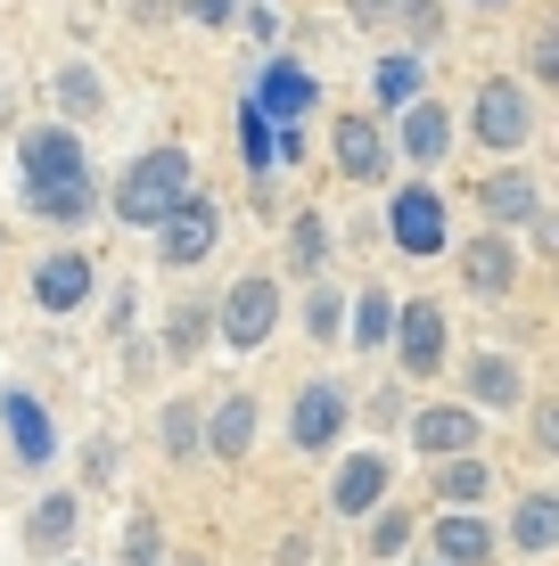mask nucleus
Wrapping results in <instances>:
<instances>
[{
    "label": "nucleus",
    "instance_id": "1",
    "mask_svg": "<svg viewBox=\"0 0 559 566\" xmlns=\"http://www.w3.org/2000/svg\"><path fill=\"white\" fill-rule=\"evenodd\" d=\"M25 206L50 222H83L91 213V172L74 132H25Z\"/></svg>",
    "mask_w": 559,
    "mask_h": 566
},
{
    "label": "nucleus",
    "instance_id": "2",
    "mask_svg": "<svg viewBox=\"0 0 559 566\" xmlns=\"http://www.w3.org/2000/svg\"><path fill=\"white\" fill-rule=\"evenodd\" d=\"M173 198H189V156H182V148H157V156H141V165H132L124 189H115V213L148 230Z\"/></svg>",
    "mask_w": 559,
    "mask_h": 566
},
{
    "label": "nucleus",
    "instance_id": "3",
    "mask_svg": "<svg viewBox=\"0 0 559 566\" xmlns=\"http://www.w3.org/2000/svg\"><path fill=\"white\" fill-rule=\"evenodd\" d=\"M165 239V255L173 263H206V247H215V206H198V198H173L157 222H148Z\"/></svg>",
    "mask_w": 559,
    "mask_h": 566
},
{
    "label": "nucleus",
    "instance_id": "4",
    "mask_svg": "<svg viewBox=\"0 0 559 566\" xmlns=\"http://www.w3.org/2000/svg\"><path fill=\"white\" fill-rule=\"evenodd\" d=\"M535 132V115H527V91L518 83H486L477 91V140L486 148H518Z\"/></svg>",
    "mask_w": 559,
    "mask_h": 566
},
{
    "label": "nucleus",
    "instance_id": "5",
    "mask_svg": "<svg viewBox=\"0 0 559 566\" xmlns=\"http://www.w3.org/2000/svg\"><path fill=\"white\" fill-rule=\"evenodd\" d=\"M272 312H280V287L272 280H239V287H230V304H222V337L230 345H263V337H272Z\"/></svg>",
    "mask_w": 559,
    "mask_h": 566
},
{
    "label": "nucleus",
    "instance_id": "6",
    "mask_svg": "<svg viewBox=\"0 0 559 566\" xmlns=\"http://www.w3.org/2000/svg\"><path fill=\"white\" fill-rule=\"evenodd\" d=\"M338 427H345V395H338V386H304L297 411H288V436H297V452H330Z\"/></svg>",
    "mask_w": 559,
    "mask_h": 566
},
{
    "label": "nucleus",
    "instance_id": "7",
    "mask_svg": "<svg viewBox=\"0 0 559 566\" xmlns=\"http://www.w3.org/2000/svg\"><path fill=\"white\" fill-rule=\"evenodd\" d=\"M395 247L403 255H436V247H445V206H436L428 189H403L395 198Z\"/></svg>",
    "mask_w": 559,
    "mask_h": 566
},
{
    "label": "nucleus",
    "instance_id": "8",
    "mask_svg": "<svg viewBox=\"0 0 559 566\" xmlns=\"http://www.w3.org/2000/svg\"><path fill=\"white\" fill-rule=\"evenodd\" d=\"M395 328H403V369L428 378V369L445 361V321H436V304H395Z\"/></svg>",
    "mask_w": 559,
    "mask_h": 566
},
{
    "label": "nucleus",
    "instance_id": "9",
    "mask_svg": "<svg viewBox=\"0 0 559 566\" xmlns=\"http://www.w3.org/2000/svg\"><path fill=\"white\" fill-rule=\"evenodd\" d=\"M33 296H42V312H74L91 296V263L83 255H50L42 271H33Z\"/></svg>",
    "mask_w": 559,
    "mask_h": 566
},
{
    "label": "nucleus",
    "instance_id": "10",
    "mask_svg": "<svg viewBox=\"0 0 559 566\" xmlns=\"http://www.w3.org/2000/svg\"><path fill=\"white\" fill-rule=\"evenodd\" d=\"M338 165H345V181H379L387 172V148H379L371 115H345L338 124Z\"/></svg>",
    "mask_w": 559,
    "mask_h": 566
},
{
    "label": "nucleus",
    "instance_id": "11",
    "mask_svg": "<svg viewBox=\"0 0 559 566\" xmlns=\"http://www.w3.org/2000/svg\"><path fill=\"white\" fill-rule=\"evenodd\" d=\"M412 443H420V452H436V460H453V452H469V443H477V419L469 411H420L412 419Z\"/></svg>",
    "mask_w": 559,
    "mask_h": 566
},
{
    "label": "nucleus",
    "instance_id": "12",
    "mask_svg": "<svg viewBox=\"0 0 559 566\" xmlns=\"http://www.w3.org/2000/svg\"><path fill=\"white\" fill-rule=\"evenodd\" d=\"M477 198H486L494 222H535V213H544V198H535V181H527V172H494V181L477 189Z\"/></svg>",
    "mask_w": 559,
    "mask_h": 566
},
{
    "label": "nucleus",
    "instance_id": "13",
    "mask_svg": "<svg viewBox=\"0 0 559 566\" xmlns=\"http://www.w3.org/2000/svg\"><path fill=\"white\" fill-rule=\"evenodd\" d=\"M436 551H445V566H486L494 558V534L477 517H445V525H436Z\"/></svg>",
    "mask_w": 559,
    "mask_h": 566
},
{
    "label": "nucleus",
    "instance_id": "14",
    "mask_svg": "<svg viewBox=\"0 0 559 566\" xmlns=\"http://www.w3.org/2000/svg\"><path fill=\"white\" fill-rule=\"evenodd\" d=\"M379 493H387V460L362 452V460H345V468H338V510H354V517H362Z\"/></svg>",
    "mask_w": 559,
    "mask_h": 566
},
{
    "label": "nucleus",
    "instance_id": "15",
    "mask_svg": "<svg viewBox=\"0 0 559 566\" xmlns=\"http://www.w3.org/2000/svg\"><path fill=\"white\" fill-rule=\"evenodd\" d=\"M445 140H453V124H445V107H436V99H420L412 115H403V148H412L420 165H436V156H445Z\"/></svg>",
    "mask_w": 559,
    "mask_h": 566
},
{
    "label": "nucleus",
    "instance_id": "16",
    "mask_svg": "<svg viewBox=\"0 0 559 566\" xmlns=\"http://www.w3.org/2000/svg\"><path fill=\"white\" fill-rule=\"evenodd\" d=\"M469 395H477V402H494V411H510V402H518V361L477 354V361H469Z\"/></svg>",
    "mask_w": 559,
    "mask_h": 566
},
{
    "label": "nucleus",
    "instance_id": "17",
    "mask_svg": "<svg viewBox=\"0 0 559 566\" xmlns=\"http://www.w3.org/2000/svg\"><path fill=\"white\" fill-rule=\"evenodd\" d=\"M304 107H313V74H297V66H272V83H263V115L297 124Z\"/></svg>",
    "mask_w": 559,
    "mask_h": 566
},
{
    "label": "nucleus",
    "instance_id": "18",
    "mask_svg": "<svg viewBox=\"0 0 559 566\" xmlns=\"http://www.w3.org/2000/svg\"><path fill=\"white\" fill-rule=\"evenodd\" d=\"M9 436H17V452L25 460H50L58 443H50V411L42 402H25V395H9Z\"/></svg>",
    "mask_w": 559,
    "mask_h": 566
},
{
    "label": "nucleus",
    "instance_id": "19",
    "mask_svg": "<svg viewBox=\"0 0 559 566\" xmlns=\"http://www.w3.org/2000/svg\"><path fill=\"white\" fill-rule=\"evenodd\" d=\"M510 271H518V263H510L503 239H477V247H469V287H477V296H503Z\"/></svg>",
    "mask_w": 559,
    "mask_h": 566
},
{
    "label": "nucleus",
    "instance_id": "20",
    "mask_svg": "<svg viewBox=\"0 0 559 566\" xmlns=\"http://www.w3.org/2000/svg\"><path fill=\"white\" fill-rule=\"evenodd\" d=\"M206 436H215V452L230 460V452H247V436H256V402L247 395H230L222 411H215V427H206Z\"/></svg>",
    "mask_w": 559,
    "mask_h": 566
},
{
    "label": "nucleus",
    "instance_id": "21",
    "mask_svg": "<svg viewBox=\"0 0 559 566\" xmlns=\"http://www.w3.org/2000/svg\"><path fill=\"white\" fill-rule=\"evenodd\" d=\"M66 542H74V493H50L33 517V551H66Z\"/></svg>",
    "mask_w": 559,
    "mask_h": 566
},
{
    "label": "nucleus",
    "instance_id": "22",
    "mask_svg": "<svg viewBox=\"0 0 559 566\" xmlns=\"http://www.w3.org/2000/svg\"><path fill=\"white\" fill-rule=\"evenodd\" d=\"M551 534H559V510L544 493L535 501H518V542H527V551H551Z\"/></svg>",
    "mask_w": 559,
    "mask_h": 566
},
{
    "label": "nucleus",
    "instance_id": "23",
    "mask_svg": "<svg viewBox=\"0 0 559 566\" xmlns=\"http://www.w3.org/2000/svg\"><path fill=\"white\" fill-rule=\"evenodd\" d=\"M387 328H395V304L379 296V287H362V304H354V337H362V345H379Z\"/></svg>",
    "mask_w": 559,
    "mask_h": 566
},
{
    "label": "nucleus",
    "instance_id": "24",
    "mask_svg": "<svg viewBox=\"0 0 559 566\" xmlns=\"http://www.w3.org/2000/svg\"><path fill=\"white\" fill-rule=\"evenodd\" d=\"M412 91H420V57H387V66H379V99H412Z\"/></svg>",
    "mask_w": 559,
    "mask_h": 566
},
{
    "label": "nucleus",
    "instance_id": "25",
    "mask_svg": "<svg viewBox=\"0 0 559 566\" xmlns=\"http://www.w3.org/2000/svg\"><path fill=\"white\" fill-rule=\"evenodd\" d=\"M486 484H494V476H486L477 460H453V468H445V501H477Z\"/></svg>",
    "mask_w": 559,
    "mask_h": 566
},
{
    "label": "nucleus",
    "instance_id": "26",
    "mask_svg": "<svg viewBox=\"0 0 559 566\" xmlns=\"http://www.w3.org/2000/svg\"><path fill=\"white\" fill-rule=\"evenodd\" d=\"M165 452H198V411H189V402L165 411Z\"/></svg>",
    "mask_w": 559,
    "mask_h": 566
},
{
    "label": "nucleus",
    "instance_id": "27",
    "mask_svg": "<svg viewBox=\"0 0 559 566\" xmlns=\"http://www.w3.org/2000/svg\"><path fill=\"white\" fill-rule=\"evenodd\" d=\"M239 132H247V165L263 172V165H272V132H263V107H247V115H239Z\"/></svg>",
    "mask_w": 559,
    "mask_h": 566
},
{
    "label": "nucleus",
    "instance_id": "28",
    "mask_svg": "<svg viewBox=\"0 0 559 566\" xmlns=\"http://www.w3.org/2000/svg\"><path fill=\"white\" fill-rule=\"evenodd\" d=\"M58 99H66L74 115H91V107H100V83H91L83 66H66V83H58Z\"/></svg>",
    "mask_w": 559,
    "mask_h": 566
},
{
    "label": "nucleus",
    "instance_id": "29",
    "mask_svg": "<svg viewBox=\"0 0 559 566\" xmlns=\"http://www.w3.org/2000/svg\"><path fill=\"white\" fill-rule=\"evenodd\" d=\"M124 558H132V566H157V517H132V534H124Z\"/></svg>",
    "mask_w": 559,
    "mask_h": 566
},
{
    "label": "nucleus",
    "instance_id": "30",
    "mask_svg": "<svg viewBox=\"0 0 559 566\" xmlns=\"http://www.w3.org/2000/svg\"><path fill=\"white\" fill-rule=\"evenodd\" d=\"M403 542H412V517H403V510H395V517H379V534H371V551H379V558H387V551H403Z\"/></svg>",
    "mask_w": 559,
    "mask_h": 566
},
{
    "label": "nucleus",
    "instance_id": "31",
    "mask_svg": "<svg viewBox=\"0 0 559 566\" xmlns=\"http://www.w3.org/2000/svg\"><path fill=\"white\" fill-rule=\"evenodd\" d=\"M304 321H313V337H338V328H345V304H338V296H313Z\"/></svg>",
    "mask_w": 559,
    "mask_h": 566
},
{
    "label": "nucleus",
    "instance_id": "32",
    "mask_svg": "<svg viewBox=\"0 0 559 566\" xmlns=\"http://www.w3.org/2000/svg\"><path fill=\"white\" fill-rule=\"evenodd\" d=\"M321 255H330V247H321V222H313V213H304V222H297V263L313 271Z\"/></svg>",
    "mask_w": 559,
    "mask_h": 566
}]
</instances>
